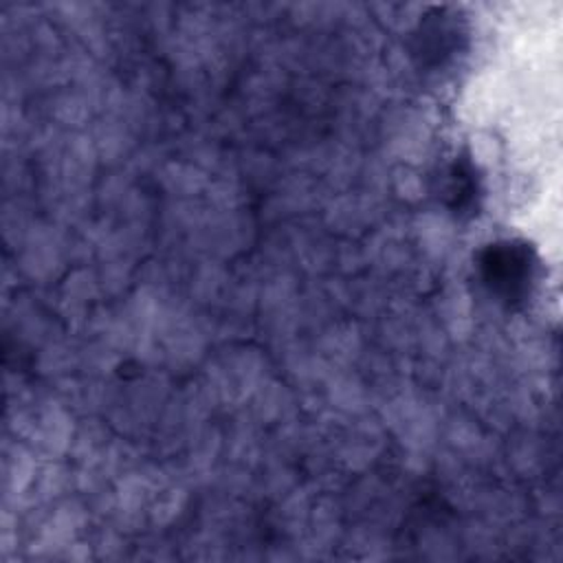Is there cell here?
<instances>
[{
  "mask_svg": "<svg viewBox=\"0 0 563 563\" xmlns=\"http://www.w3.org/2000/svg\"><path fill=\"white\" fill-rule=\"evenodd\" d=\"M482 185L477 167L468 156H455L442 174V202L455 216L477 213Z\"/></svg>",
  "mask_w": 563,
  "mask_h": 563,
  "instance_id": "3957f363",
  "label": "cell"
},
{
  "mask_svg": "<svg viewBox=\"0 0 563 563\" xmlns=\"http://www.w3.org/2000/svg\"><path fill=\"white\" fill-rule=\"evenodd\" d=\"M460 35L457 15L449 9H433L416 33V55L422 64H438L455 53Z\"/></svg>",
  "mask_w": 563,
  "mask_h": 563,
  "instance_id": "7a4b0ae2",
  "label": "cell"
},
{
  "mask_svg": "<svg viewBox=\"0 0 563 563\" xmlns=\"http://www.w3.org/2000/svg\"><path fill=\"white\" fill-rule=\"evenodd\" d=\"M534 271V251L521 240L490 242L477 255L482 286L504 306H517L528 297Z\"/></svg>",
  "mask_w": 563,
  "mask_h": 563,
  "instance_id": "6da1fadb",
  "label": "cell"
}]
</instances>
